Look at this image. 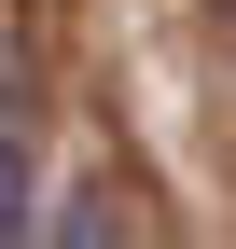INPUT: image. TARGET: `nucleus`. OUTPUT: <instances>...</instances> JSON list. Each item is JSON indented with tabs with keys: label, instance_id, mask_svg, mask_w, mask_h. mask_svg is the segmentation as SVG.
<instances>
[{
	"label": "nucleus",
	"instance_id": "obj_1",
	"mask_svg": "<svg viewBox=\"0 0 236 249\" xmlns=\"http://www.w3.org/2000/svg\"><path fill=\"white\" fill-rule=\"evenodd\" d=\"M14 194H28V180H14V139H0V249H14Z\"/></svg>",
	"mask_w": 236,
	"mask_h": 249
}]
</instances>
